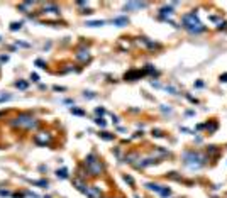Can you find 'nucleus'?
Wrapping results in <instances>:
<instances>
[{"label": "nucleus", "mask_w": 227, "mask_h": 198, "mask_svg": "<svg viewBox=\"0 0 227 198\" xmlns=\"http://www.w3.org/2000/svg\"><path fill=\"white\" fill-rule=\"evenodd\" d=\"M183 27L188 31V32H192V34H198V32H203L205 31V26L198 21V17L195 14H185L183 15Z\"/></svg>", "instance_id": "nucleus-1"}, {"label": "nucleus", "mask_w": 227, "mask_h": 198, "mask_svg": "<svg viewBox=\"0 0 227 198\" xmlns=\"http://www.w3.org/2000/svg\"><path fill=\"white\" fill-rule=\"evenodd\" d=\"M12 125H14V127H19V129L32 130V129H36V127L39 125V122H37L32 115H29V114H22V115H19L17 119L12 120Z\"/></svg>", "instance_id": "nucleus-2"}, {"label": "nucleus", "mask_w": 227, "mask_h": 198, "mask_svg": "<svg viewBox=\"0 0 227 198\" xmlns=\"http://www.w3.org/2000/svg\"><path fill=\"white\" fill-rule=\"evenodd\" d=\"M85 164H87V169H88V173L92 174V176H98V174H102L103 164L95 157V154H88L87 159H85Z\"/></svg>", "instance_id": "nucleus-3"}, {"label": "nucleus", "mask_w": 227, "mask_h": 198, "mask_svg": "<svg viewBox=\"0 0 227 198\" xmlns=\"http://www.w3.org/2000/svg\"><path fill=\"white\" fill-rule=\"evenodd\" d=\"M183 161L188 168H200L202 164H203V156L198 154V152H195V151H190V152H185V156H183Z\"/></svg>", "instance_id": "nucleus-4"}, {"label": "nucleus", "mask_w": 227, "mask_h": 198, "mask_svg": "<svg viewBox=\"0 0 227 198\" xmlns=\"http://www.w3.org/2000/svg\"><path fill=\"white\" fill-rule=\"evenodd\" d=\"M146 188L151 191H156V193H159L163 198H168L170 195H171V190L170 188H166V186H161V184H156V183H146Z\"/></svg>", "instance_id": "nucleus-5"}, {"label": "nucleus", "mask_w": 227, "mask_h": 198, "mask_svg": "<svg viewBox=\"0 0 227 198\" xmlns=\"http://www.w3.org/2000/svg\"><path fill=\"white\" fill-rule=\"evenodd\" d=\"M51 141H53V136L49 132H37V134H34V142L37 146H48V144H51Z\"/></svg>", "instance_id": "nucleus-6"}, {"label": "nucleus", "mask_w": 227, "mask_h": 198, "mask_svg": "<svg viewBox=\"0 0 227 198\" xmlns=\"http://www.w3.org/2000/svg\"><path fill=\"white\" fill-rule=\"evenodd\" d=\"M82 191H83V193H85V195H87L88 198H102L100 188H97V186H85Z\"/></svg>", "instance_id": "nucleus-7"}, {"label": "nucleus", "mask_w": 227, "mask_h": 198, "mask_svg": "<svg viewBox=\"0 0 227 198\" xmlns=\"http://www.w3.org/2000/svg\"><path fill=\"white\" fill-rule=\"evenodd\" d=\"M146 71H139V69H132V71H129V73H125V80H129V81H134V80H137V78H141V76H144Z\"/></svg>", "instance_id": "nucleus-8"}, {"label": "nucleus", "mask_w": 227, "mask_h": 198, "mask_svg": "<svg viewBox=\"0 0 227 198\" xmlns=\"http://www.w3.org/2000/svg\"><path fill=\"white\" fill-rule=\"evenodd\" d=\"M148 4L146 2H127L124 4V9L125 10H136V9H144Z\"/></svg>", "instance_id": "nucleus-9"}, {"label": "nucleus", "mask_w": 227, "mask_h": 198, "mask_svg": "<svg viewBox=\"0 0 227 198\" xmlns=\"http://www.w3.org/2000/svg\"><path fill=\"white\" fill-rule=\"evenodd\" d=\"M112 24H114V26H119V27H124V26L129 24V19H127V17H115V19L112 21Z\"/></svg>", "instance_id": "nucleus-10"}, {"label": "nucleus", "mask_w": 227, "mask_h": 198, "mask_svg": "<svg viewBox=\"0 0 227 198\" xmlns=\"http://www.w3.org/2000/svg\"><path fill=\"white\" fill-rule=\"evenodd\" d=\"M44 12H49V14H59V9L56 7L54 4H46V5H44Z\"/></svg>", "instance_id": "nucleus-11"}, {"label": "nucleus", "mask_w": 227, "mask_h": 198, "mask_svg": "<svg viewBox=\"0 0 227 198\" xmlns=\"http://www.w3.org/2000/svg\"><path fill=\"white\" fill-rule=\"evenodd\" d=\"M76 59H80V61H88V59H90V53H88V51H85V49H82V51H78V53H76Z\"/></svg>", "instance_id": "nucleus-12"}, {"label": "nucleus", "mask_w": 227, "mask_h": 198, "mask_svg": "<svg viewBox=\"0 0 227 198\" xmlns=\"http://www.w3.org/2000/svg\"><path fill=\"white\" fill-rule=\"evenodd\" d=\"M159 15H161V17H171V15H173V9L171 7H163L161 10H159Z\"/></svg>", "instance_id": "nucleus-13"}, {"label": "nucleus", "mask_w": 227, "mask_h": 198, "mask_svg": "<svg viewBox=\"0 0 227 198\" xmlns=\"http://www.w3.org/2000/svg\"><path fill=\"white\" fill-rule=\"evenodd\" d=\"M32 7H34V2H24V4H21V5H19V9H21V10H24V12H29Z\"/></svg>", "instance_id": "nucleus-14"}, {"label": "nucleus", "mask_w": 227, "mask_h": 198, "mask_svg": "<svg viewBox=\"0 0 227 198\" xmlns=\"http://www.w3.org/2000/svg\"><path fill=\"white\" fill-rule=\"evenodd\" d=\"M103 24H105L103 21H88L87 22V26H90V27H100Z\"/></svg>", "instance_id": "nucleus-15"}, {"label": "nucleus", "mask_w": 227, "mask_h": 198, "mask_svg": "<svg viewBox=\"0 0 227 198\" xmlns=\"http://www.w3.org/2000/svg\"><path fill=\"white\" fill-rule=\"evenodd\" d=\"M9 100H12V95L10 93H0V103H4V102H9Z\"/></svg>", "instance_id": "nucleus-16"}, {"label": "nucleus", "mask_w": 227, "mask_h": 198, "mask_svg": "<svg viewBox=\"0 0 227 198\" xmlns=\"http://www.w3.org/2000/svg\"><path fill=\"white\" fill-rule=\"evenodd\" d=\"M56 174H58V178H61V179H66V178H68V171L63 168V169H58V171H56Z\"/></svg>", "instance_id": "nucleus-17"}, {"label": "nucleus", "mask_w": 227, "mask_h": 198, "mask_svg": "<svg viewBox=\"0 0 227 198\" xmlns=\"http://www.w3.org/2000/svg\"><path fill=\"white\" fill-rule=\"evenodd\" d=\"M22 27V22H12L10 24V31H19Z\"/></svg>", "instance_id": "nucleus-18"}, {"label": "nucleus", "mask_w": 227, "mask_h": 198, "mask_svg": "<svg viewBox=\"0 0 227 198\" xmlns=\"http://www.w3.org/2000/svg\"><path fill=\"white\" fill-rule=\"evenodd\" d=\"M15 86L21 90H26L27 88V81H15Z\"/></svg>", "instance_id": "nucleus-19"}, {"label": "nucleus", "mask_w": 227, "mask_h": 198, "mask_svg": "<svg viewBox=\"0 0 227 198\" xmlns=\"http://www.w3.org/2000/svg\"><path fill=\"white\" fill-rule=\"evenodd\" d=\"M100 137H102V139H105V141H112V139H114V136H112V134H109V132H102V134H100Z\"/></svg>", "instance_id": "nucleus-20"}, {"label": "nucleus", "mask_w": 227, "mask_h": 198, "mask_svg": "<svg viewBox=\"0 0 227 198\" xmlns=\"http://www.w3.org/2000/svg\"><path fill=\"white\" fill-rule=\"evenodd\" d=\"M32 184H37V186H44V188H46V186H48V181H46V179H39V181H32Z\"/></svg>", "instance_id": "nucleus-21"}, {"label": "nucleus", "mask_w": 227, "mask_h": 198, "mask_svg": "<svg viewBox=\"0 0 227 198\" xmlns=\"http://www.w3.org/2000/svg\"><path fill=\"white\" fill-rule=\"evenodd\" d=\"M69 112H71V114H75V115H85V112L80 110V109H69Z\"/></svg>", "instance_id": "nucleus-22"}, {"label": "nucleus", "mask_w": 227, "mask_h": 198, "mask_svg": "<svg viewBox=\"0 0 227 198\" xmlns=\"http://www.w3.org/2000/svg\"><path fill=\"white\" fill-rule=\"evenodd\" d=\"M95 124H97V125H100V127H105V125H107V124H105V120H103V119H100V117H98V119H95Z\"/></svg>", "instance_id": "nucleus-23"}, {"label": "nucleus", "mask_w": 227, "mask_h": 198, "mask_svg": "<svg viewBox=\"0 0 227 198\" xmlns=\"http://www.w3.org/2000/svg\"><path fill=\"white\" fill-rule=\"evenodd\" d=\"M36 64H37V66H39V68H42V69L46 68V63L42 61V59H36Z\"/></svg>", "instance_id": "nucleus-24"}, {"label": "nucleus", "mask_w": 227, "mask_h": 198, "mask_svg": "<svg viewBox=\"0 0 227 198\" xmlns=\"http://www.w3.org/2000/svg\"><path fill=\"white\" fill-rule=\"evenodd\" d=\"M124 179H125V181H127L129 184H134V179H132L131 176H124Z\"/></svg>", "instance_id": "nucleus-25"}, {"label": "nucleus", "mask_w": 227, "mask_h": 198, "mask_svg": "<svg viewBox=\"0 0 227 198\" xmlns=\"http://www.w3.org/2000/svg\"><path fill=\"white\" fill-rule=\"evenodd\" d=\"M31 80H32V81H39V76L36 75V73H32V75H31Z\"/></svg>", "instance_id": "nucleus-26"}, {"label": "nucleus", "mask_w": 227, "mask_h": 198, "mask_svg": "<svg viewBox=\"0 0 227 198\" xmlns=\"http://www.w3.org/2000/svg\"><path fill=\"white\" fill-rule=\"evenodd\" d=\"M93 93H92V91H85V98H93Z\"/></svg>", "instance_id": "nucleus-27"}, {"label": "nucleus", "mask_w": 227, "mask_h": 198, "mask_svg": "<svg viewBox=\"0 0 227 198\" xmlns=\"http://www.w3.org/2000/svg\"><path fill=\"white\" fill-rule=\"evenodd\" d=\"M0 195H2V197H9V195H10V193H9L7 190H0Z\"/></svg>", "instance_id": "nucleus-28"}, {"label": "nucleus", "mask_w": 227, "mask_h": 198, "mask_svg": "<svg viewBox=\"0 0 227 198\" xmlns=\"http://www.w3.org/2000/svg\"><path fill=\"white\" fill-rule=\"evenodd\" d=\"M95 112H97V115H103V114H105V110L103 109H97Z\"/></svg>", "instance_id": "nucleus-29"}, {"label": "nucleus", "mask_w": 227, "mask_h": 198, "mask_svg": "<svg viewBox=\"0 0 227 198\" xmlns=\"http://www.w3.org/2000/svg\"><path fill=\"white\" fill-rule=\"evenodd\" d=\"M27 195L29 197H32V198H41L39 195H36V193H32V191H27Z\"/></svg>", "instance_id": "nucleus-30"}, {"label": "nucleus", "mask_w": 227, "mask_h": 198, "mask_svg": "<svg viewBox=\"0 0 227 198\" xmlns=\"http://www.w3.org/2000/svg\"><path fill=\"white\" fill-rule=\"evenodd\" d=\"M153 136H156V137H161V136H163V134H161L159 130H153Z\"/></svg>", "instance_id": "nucleus-31"}, {"label": "nucleus", "mask_w": 227, "mask_h": 198, "mask_svg": "<svg viewBox=\"0 0 227 198\" xmlns=\"http://www.w3.org/2000/svg\"><path fill=\"white\" fill-rule=\"evenodd\" d=\"M0 61H4V63L9 61V56H0Z\"/></svg>", "instance_id": "nucleus-32"}, {"label": "nucleus", "mask_w": 227, "mask_h": 198, "mask_svg": "<svg viewBox=\"0 0 227 198\" xmlns=\"http://www.w3.org/2000/svg\"><path fill=\"white\" fill-rule=\"evenodd\" d=\"M56 91H64V86H54Z\"/></svg>", "instance_id": "nucleus-33"}, {"label": "nucleus", "mask_w": 227, "mask_h": 198, "mask_svg": "<svg viewBox=\"0 0 227 198\" xmlns=\"http://www.w3.org/2000/svg\"><path fill=\"white\" fill-rule=\"evenodd\" d=\"M220 81H227V73H226V75H222V76H220Z\"/></svg>", "instance_id": "nucleus-34"}, {"label": "nucleus", "mask_w": 227, "mask_h": 198, "mask_svg": "<svg viewBox=\"0 0 227 198\" xmlns=\"http://www.w3.org/2000/svg\"><path fill=\"white\" fill-rule=\"evenodd\" d=\"M0 41H2V39H0Z\"/></svg>", "instance_id": "nucleus-35"}, {"label": "nucleus", "mask_w": 227, "mask_h": 198, "mask_svg": "<svg viewBox=\"0 0 227 198\" xmlns=\"http://www.w3.org/2000/svg\"><path fill=\"white\" fill-rule=\"evenodd\" d=\"M0 115H2V114H0Z\"/></svg>", "instance_id": "nucleus-36"}]
</instances>
